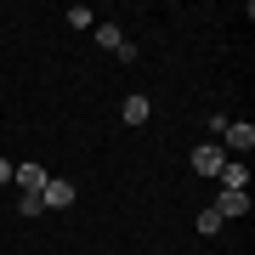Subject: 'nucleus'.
<instances>
[{"label": "nucleus", "mask_w": 255, "mask_h": 255, "mask_svg": "<svg viewBox=\"0 0 255 255\" xmlns=\"http://www.w3.org/2000/svg\"><path fill=\"white\" fill-rule=\"evenodd\" d=\"M216 136H221V147H233V153H250V147H255V125H244V119H221V114H216Z\"/></svg>", "instance_id": "f257e3e1"}, {"label": "nucleus", "mask_w": 255, "mask_h": 255, "mask_svg": "<svg viewBox=\"0 0 255 255\" xmlns=\"http://www.w3.org/2000/svg\"><path fill=\"white\" fill-rule=\"evenodd\" d=\"M221 164H227V147H221V142H204V147H193V170H199V176H216Z\"/></svg>", "instance_id": "f03ea898"}, {"label": "nucleus", "mask_w": 255, "mask_h": 255, "mask_svg": "<svg viewBox=\"0 0 255 255\" xmlns=\"http://www.w3.org/2000/svg\"><path fill=\"white\" fill-rule=\"evenodd\" d=\"M216 182H221V193H250V170H244V159H227L216 170Z\"/></svg>", "instance_id": "7ed1b4c3"}, {"label": "nucleus", "mask_w": 255, "mask_h": 255, "mask_svg": "<svg viewBox=\"0 0 255 255\" xmlns=\"http://www.w3.org/2000/svg\"><path fill=\"white\" fill-rule=\"evenodd\" d=\"M40 204H46V210H68V204H74V182L51 176V182H46V193H40Z\"/></svg>", "instance_id": "20e7f679"}, {"label": "nucleus", "mask_w": 255, "mask_h": 255, "mask_svg": "<svg viewBox=\"0 0 255 255\" xmlns=\"http://www.w3.org/2000/svg\"><path fill=\"white\" fill-rule=\"evenodd\" d=\"M46 182H51L46 164H17V187L23 193H46Z\"/></svg>", "instance_id": "39448f33"}, {"label": "nucleus", "mask_w": 255, "mask_h": 255, "mask_svg": "<svg viewBox=\"0 0 255 255\" xmlns=\"http://www.w3.org/2000/svg\"><path fill=\"white\" fill-rule=\"evenodd\" d=\"M210 210H216L221 221H233V216H244V210H250V199H244V193H216V204H210Z\"/></svg>", "instance_id": "423d86ee"}, {"label": "nucleus", "mask_w": 255, "mask_h": 255, "mask_svg": "<svg viewBox=\"0 0 255 255\" xmlns=\"http://www.w3.org/2000/svg\"><path fill=\"white\" fill-rule=\"evenodd\" d=\"M119 114H125V125H147V114H153V102H147L142 91H130V97H125V108H119Z\"/></svg>", "instance_id": "0eeeda50"}, {"label": "nucleus", "mask_w": 255, "mask_h": 255, "mask_svg": "<svg viewBox=\"0 0 255 255\" xmlns=\"http://www.w3.org/2000/svg\"><path fill=\"white\" fill-rule=\"evenodd\" d=\"M91 34H97V46H102V51H119V46H125V34H119V23H97Z\"/></svg>", "instance_id": "6e6552de"}, {"label": "nucleus", "mask_w": 255, "mask_h": 255, "mask_svg": "<svg viewBox=\"0 0 255 255\" xmlns=\"http://www.w3.org/2000/svg\"><path fill=\"white\" fill-rule=\"evenodd\" d=\"M68 23L74 28H97V11L91 6H68Z\"/></svg>", "instance_id": "1a4fd4ad"}, {"label": "nucleus", "mask_w": 255, "mask_h": 255, "mask_svg": "<svg viewBox=\"0 0 255 255\" xmlns=\"http://www.w3.org/2000/svg\"><path fill=\"white\" fill-rule=\"evenodd\" d=\"M199 233H204V238H216V233H221V216H216V210H210V204L199 210Z\"/></svg>", "instance_id": "9d476101"}, {"label": "nucleus", "mask_w": 255, "mask_h": 255, "mask_svg": "<svg viewBox=\"0 0 255 255\" xmlns=\"http://www.w3.org/2000/svg\"><path fill=\"white\" fill-rule=\"evenodd\" d=\"M17 210H23V216H40L46 204H40V193H17Z\"/></svg>", "instance_id": "9b49d317"}, {"label": "nucleus", "mask_w": 255, "mask_h": 255, "mask_svg": "<svg viewBox=\"0 0 255 255\" xmlns=\"http://www.w3.org/2000/svg\"><path fill=\"white\" fill-rule=\"evenodd\" d=\"M0 182H11V164H6V159H0Z\"/></svg>", "instance_id": "f8f14e48"}]
</instances>
